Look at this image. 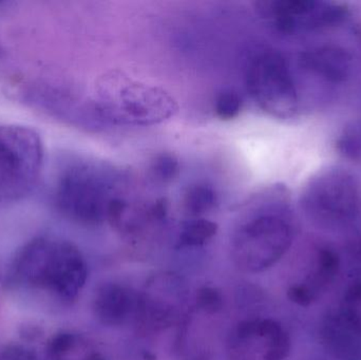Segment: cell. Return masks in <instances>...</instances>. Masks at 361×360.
I'll use <instances>...</instances> for the list:
<instances>
[{"label": "cell", "mask_w": 361, "mask_h": 360, "mask_svg": "<svg viewBox=\"0 0 361 360\" xmlns=\"http://www.w3.org/2000/svg\"><path fill=\"white\" fill-rule=\"evenodd\" d=\"M218 205V192L209 184L193 183L183 192V211L190 218H203Z\"/></svg>", "instance_id": "9a60e30c"}, {"label": "cell", "mask_w": 361, "mask_h": 360, "mask_svg": "<svg viewBox=\"0 0 361 360\" xmlns=\"http://www.w3.org/2000/svg\"><path fill=\"white\" fill-rule=\"evenodd\" d=\"M357 253L360 254V256L361 257V241L360 243H358Z\"/></svg>", "instance_id": "484cf974"}, {"label": "cell", "mask_w": 361, "mask_h": 360, "mask_svg": "<svg viewBox=\"0 0 361 360\" xmlns=\"http://www.w3.org/2000/svg\"><path fill=\"white\" fill-rule=\"evenodd\" d=\"M91 106L95 118L118 126L162 124L179 110L169 91L121 71H109L97 80Z\"/></svg>", "instance_id": "3957f363"}, {"label": "cell", "mask_w": 361, "mask_h": 360, "mask_svg": "<svg viewBox=\"0 0 361 360\" xmlns=\"http://www.w3.org/2000/svg\"><path fill=\"white\" fill-rule=\"evenodd\" d=\"M286 295L293 304L303 308L311 306L312 302L315 299V292L307 285H290L286 292Z\"/></svg>", "instance_id": "7402d4cb"}, {"label": "cell", "mask_w": 361, "mask_h": 360, "mask_svg": "<svg viewBox=\"0 0 361 360\" xmlns=\"http://www.w3.org/2000/svg\"><path fill=\"white\" fill-rule=\"evenodd\" d=\"M300 65L303 69L328 82H343L352 71V56L338 46H322L302 53Z\"/></svg>", "instance_id": "4fadbf2b"}, {"label": "cell", "mask_w": 361, "mask_h": 360, "mask_svg": "<svg viewBox=\"0 0 361 360\" xmlns=\"http://www.w3.org/2000/svg\"><path fill=\"white\" fill-rule=\"evenodd\" d=\"M218 230L216 222L205 218H191L180 226L176 247L185 249L204 247L216 236Z\"/></svg>", "instance_id": "2e32d148"}, {"label": "cell", "mask_w": 361, "mask_h": 360, "mask_svg": "<svg viewBox=\"0 0 361 360\" xmlns=\"http://www.w3.org/2000/svg\"><path fill=\"white\" fill-rule=\"evenodd\" d=\"M317 279L322 283L330 281L338 273L341 258L333 249H322L318 253Z\"/></svg>", "instance_id": "44dd1931"}, {"label": "cell", "mask_w": 361, "mask_h": 360, "mask_svg": "<svg viewBox=\"0 0 361 360\" xmlns=\"http://www.w3.org/2000/svg\"><path fill=\"white\" fill-rule=\"evenodd\" d=\"M44 162V143L37 131L23 125L0 124V204L31 194Z\"/></svg>", "instance_id": "8992f818"}, {"label": "cell", "mask_w": 361, "mask_h": 360, "mask_svg": "<svg viewBox=\"0 0 361 360\" xmlns=\"http://www.w3.org/2000/svg\"><path fill=\"white\" fill-rule=\"evenodd\" d=\"M341 154L352 160L361 161V124L345 130L338 141Z\"/></svg>", "instance_id": "ffe728a7"}, {"label": "cell", "mask_w": 361, "mask_h": 360, "mask_svg": "<svg viewBox=\"0 0 361 360\" xmlns=\"http://www.w3.org/2000/svg\"><path fill=\"white\" fill-rule=\"evenodd\" d=\"M139 292L120 283H105L95 290L92 312L106 327H122L137 316Z\"/></svg>", "instance_id": "7c38bea8"}, {"label": "cell", "mask_w": 361, "mask_h": 360, "mask_svg": "<svg viewBox=\"0 0 361 360\" xmlns=\"http://www.w3.org/2000/svg\"><path fill=\"white\" fill-rule=\"evenodd\" d=\"M0 360H36V357L29 349L8 346L0 352Z\"/></svg>", "instance_id": "603a6c76"}, {"label": "cell", "mask_w": 361, "mask_h": 360, "mask_svg": "<svg viewBox=\"0 0 361 360\" xmlns=\"http://www.w3.org/2000/svg\"><path fill=\"white\" fill-rule=\"evenodd\" d=\"M23 334L27 340H35V338L42 335V330L37 327L25 328V329H23Z\"/></svg>", "instance_id": "d4e9b609"}, {"label": "cell", "mask_w": 361, "mask_h": 360, "mask_svg": "<svg viewBox=\"0 0 361 360\" xmlns=\"http://www.w3.org/2000/svg\"><path fill=\"white\" fill-rule=\"evenodd\" d=\"M326 350L338 360H361V315L351 306L326 315L322 325Z\"/></svg>", "instance_id": "8fae6325"}, {"label": "cell", "mask_w": 361, "mask_h": 360, "mask_svg": "<svg viewBox=\"0 0 361 360\" xmlns=\"http://www.w3.org/2000/svg\"><path fill=\"white\" fill-rule=\"evenodd\" d=\"M257 13L284 35L335 27L345 20L347 8L315 0H265L255 4Z\"/></svg>", "instance_id": "9c48e42d"}, {"label": "cell", "mask_w": 361, "mask_h": 360, "mask_svg": "<svg viewBox=\"0 0 361 360\" xmlns=\"http://www.w3.org/2000/svg\"><path fill=\"white\" fill-rule=\"evenodd\" d=\"M290 335L276 319H244L229 335V359L286 360L290 355Z\"/></svg>", "instance_id": "30bf717a"}, {"label": "cell", "mask_w": 361, "mask_h": 360, "mask_svg": "<svg viewBox=\"0 0 361 360\" xmlns=\"http://www.w3.org/2000/svg\"><path fill=\"white\" fill-rule=\"evenodd\" d=\"M114 188L116 177L108 167L92 161H76L59 173L53 202L70 221L94 228L107 221L108 206L116 197Z\"/></svg>", "instance_id": "277c9868"}, {"label": "cell", "mask_w": 361, "mask_h": 360, "mask_svg": "<svg viewBox=\"0 0 361 360\" xmlns=\"http://www.w3.org/2000/svg\"><path fill=\"white\" fill-rule=\"evenodd\" d=\"M179 159L169 152L157 154L149 165V177L154 183L161 185L173 183L179 178Z\"/></svg>", "instance_id": "e0dca14e"}, {"label": "cell", "mask_w": 361, "mask_h": 360, "mask_svg": "<svg viewBox=\"0 0 361 360\" xmlns=\"http://www.w3.org/2000/svg\"><path fill=\"white\" fill-rule=\"evenodd\" d=\"M224 308V296L218 287L203 285L195 292V309L200 314L214 316Z\"/></svg>", "instance_id": "ac0fdd59"}, {"label": "cell", "mask_w": 361, "mask_h": 360, "mask_svg": "<svg viewBox=\"0 0 361 360\" xmlns=\"http://www.w3.org/2000/svg\"><path fill=\"white\" fill-rule=\"evenodd\" d=\"M214 113L222 120L238 118L243 109V99L237 91L224 89L214 99Z\"/></svg>", "instance_id": "d6986e66"}, {"label": "cell", "mask_w": 361, "mask_h": 360, "mask_svg": "<svg viewBox=\"0 0 361 360\" xmlns=\"http://www.w3.org/2000/svg\"><path fill=\"white\" fill-rule=\"evenodd\" d=\"M345 302L350 306L361 302V281H356L347 290Z\"/></svg>", "instance_id": "cb8c5ba5"}, {"label": "cell", "mask_w": 361, "mask_h": 360, "mask_svg": "<svg viewBox=\"0 0 361 360\" xmlns=\"http://www.w3.org/2000/svg\"><path fill=\"white\" fill-rule=\"evenodd\" d=\"M10 279L71 304L86 285L88 264L84 254L71 241L38 237L17 252Z\"/></svg>", "instance_id": "7a4b0ae2"}, {"label": "cell", "mask_w": 361, "mask_h": 360, "mask_svg": "<svg viewBox=\"0 0 361 360\" xmlns=\"http://www.w3.org/2000/svg\"><path fill=\"white\" fill-rule=\"evenodd\" d=\"M301 207L316 225L338 230L355 221L361 211V182L341 167L318 171L301 194Z\"/></svg>", "instance_id": "5b68a950"}, {"label": "cell", "mask_w": 361, "mask_h": 360, "mask_svg": "<svg viewBox=\"0 0 361 360\" xmlns=\"http://www.w3.org/2000/svg\"><path fill=\"white\" fill-rule=\"evenodd\" d=\"M188 287L176 273H159L139 293L135 327L143 335L163 333L180 325L186 311Z\"/></svg>", "instance_id": "ba28073f"}, {"label": "cell", "mask_w": 361, "mask_h": 360, "mask_svg": "<svg viewBox=\"0 0 361 360\" xmlns=\"http://www.w3.org/2000/svg\"><path fill=\"white\" fill-rule=\"evenodd\" d=\"M252 199L231 237V254L240 271L256 274L286 255L294 239V228L286 187L271 186Z\"/></svg>", "instance_id": "6da1fadb"}, {"label": "cell", "mask_w": 361, "mask_h": 360, "mask_svg": "<svg viewBox=\"0 0 361 360\" xmlns=\"http://www.w3.org/2000/svg\"><path fill=\"white\" fill-rule=\"evenodd\" d=\"M47 353L50 360H108L94 340L73 331L53 335L47 345Z\"/></svg>", "instance_id": "5bb4252c"}, {"label": "cell", "mask_w": 361, "mask_h": 360, "mask_svg": "<svg viewBox=\"0 0 361 360\" xmlns=\"http://www.w3.org/2000/svg\"><path fill=\"white\" fill-rule=\"evenodd\" d=\"M245 84L255 103L271 118L288 120L296 114V85L288 61L278 51H262L250 58Z\"/></svg>", "instance_id": "52a82bcc"}]
</instances>
